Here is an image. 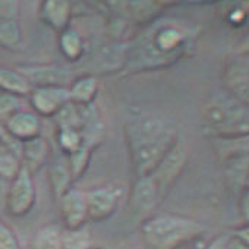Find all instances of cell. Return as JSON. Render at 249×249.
Returning a JSON list of instances; mask_svg holds the SVG:
<instances>
[{
	"instance_id": "cell-6",
	"label": "cell",
	"mask_w": 249,
	"mask_h": 249,
	"mask_svg": "<svg viewBox=\"0 0 249 249\" xmlns=\"http://www.w3.org/2000/svg\"><path fill=\"white\" fill-rule=\"evenodd\" d=\"M224 91L240 103H249V59L246 52H239L229 56L221 72Z\"/></svg>"
},
{
	"instance_id": "cell-5",
	"label": "cell",
	"mask_w": 249,
	"mask_h": 249,
	"mask_svg": "<svg viewBox=\"0 0 249 249\" xmlns=\"http://www.w3.org/2000/svg\"><path fill=\"white\" fill-rule=\"evenodd\" d=\"M188 163V148L183 141H176L172 150L166 154L161 163L153 170L150 179L153 180L154 186L159 191L161 201L169 195L178 179L180 178L182 172L185 170Z\"/></svg>"
},
{
	"instance_id": "cell-13",
	"label": "cell",
	"mask_w": 249,
	"mask_h": 249,
	"mask_svg": "<svg viewBox=\"0 0 249 249\" xmlns=\"http://www.w3.org/2000/svg\"><path fill=\"white\" fill-rule=\"evenodd\" d=\"M2 128L9 140L22 144L41 135L43 122L41 117L37 116L31 108H24L12 116Z\"/></svg>"
},
{
	"instance_id": "cell-29",
	"label": "cell",
	"mask_w": 249,
	"mask_h": 249,
	"mask_svg": "<svg viewBox=\"0 0 249 249\" xmlns=\"http://www.w3.org/2000/svg\"><path fill=\"white\" fill-rule=\"evenodd\" d=\"M0 249H22L15 231L0 220Z\"/></svg>"
},
{
	"instance_id": "cell-4",
	"label": "cell",
	"mask_w": 249,
	"mask_h": 249,
	"mask_svg": "<svg viewBox=\"0 0 249 249\" xmlns=\"http://www.w3.org/2000/svg\"><path fill=\"white\" fill-rule=\"evenodd\" d=\"M204 226L189 217L178 214H154L141 224V236L147 249H180L199 239Z\"/></svg>"
},
{
	"instance_id": "cell-2",
	"label": "cell",
	"mask_w": 249,
	"mask_h": 249,
	"mask_svg": "<svg viewBox=\"0 0 249 249\" xmlns=\"http://www.w3.org/2000/svg\"><path fill=\"white\" fill-rule=\"evenodd\" d=\"M188 41V34L182 27L176 24H154L140 43L129 50L126 71L137 73L167 66L186 53Z\"/></svg>"
},
{
	"instance_id": "cell-19",
	"label": "cell",
	"mask_w": 249,
	"mask_h": 249,
	"mask_svg": "<svg viewBox=\"0 0 249 249\" xmlns=\"http://www.w3.org/2000/svg\"><path fill=\"white\" fill-rule=\"evenodd\" d=\"M98 79L95 75L87 73L81 76H75V79L69 84V95L71 103L76 106H89L95 103L98 94Z\"/></svg>"
},
{
	"instance_id": "cell-14",
	"label": "cell",
	"mask_w": 249,
	"mask_h": 249,
	"mask_svg": "<svg viewBox=\"0 0 249 249\" xmlns=\"http://www.w3.org/2000/svg\"><path fill=\"white\" fill-rule=\"evenodd\" d=\"M81 135L84 147L94 151L104 140L106 123L103 120L100 108L94 104L82 106V126Z\"/></svg>"
},
{
	"instance_id": "cell-12",
	"label": "cell",
	"mask_w": 249,
	"mask_h": 249,
	"mask_svg": "<svg viewBox=\"0 0 249 249\" xmlns=\"http://www.w3.org/2000/svg\"><path fill=\"white\" fill-rule=\"evenodd\" d=\"M88 221L103 223L111 218L119 205V191L111 186H97L85 191Z\"/></svg>"
},
{
	"instance_id": "cell-20",
	"label": "cell",
	"mask_w": 249,
	"mask_h": 249,
	"mask_svg": "<svg viewBox=\"0 0 249 249\" xmlns=\"http://www.w3.org/2000/svg\"><path fill=\"white\" fill-rule=\"evenodd\" d=\"M59 50L65 60L69 63L79 62L85 54V43L82 36L73 28L69 27L59 34Z\"/></svg>"
},
{
	"instance_id": "cell-11",
	"label": "cell",
	"mask_w": 249,
	"mask_h": 249,
	"mask_svg": "<svg viewBox=\"0 0 249 249\" xmlns=\"http://www.w3.org/2000/svg\"><path fill=\"white\" fill-rule=\"evenodd\" d=\"M60 215L68 231H78L85 227L88 223V208H87V198L85 191L78 188H71L66 191L59 199Z\"/></svg>"
},
{
	"instance_id": "cell-3",
	"label": "cell",
	"mask_w": 249,
	"mask_h": 249,
	"mask_svg": "<svg viewBox=\"0 0 249 249\" xmlns=\"http://www.w3.org/2000/svg\"><path fill=\"white\" fill-rule=\"evenodd\" d=\"M201 122L204 132L210 140L242 138L249 134L248 106L224 89L215 91L204 100L201 107Z\"/></svg>"
},
{
	"instance_id": "cell-1",
	"label": "cell",
	"mask_w": 249,
	"mask_h": 249,
	"mask_svg": "<svg viewBox=\"0 0 249 249\" xmlns=\"http://www.w3.org/2000/svg\"><path fill=\"white\" fill-rule=\"evenodd\" d=\"M124 137L135 179L151 175L179 140L170 124L154 114L129 117L124 124Z\"/></svg>"
},
{
	"instance_id": "cell-9",
	"label": "cell",
	"mask_w": 249,
	"mask_h": 249,
	"mask_svg": "<svg viewBox=\"0 0 249 249\" xmlns=\"http://www.w3.org/2000/svg\"><path fill=\"white\" fill-rule=\"evenodd\" d=\"M19 12V2L0 0V47L9 52H18L24 44Z\"/></svg>"
},
{
	"instance_id": "cell-24",
	"label": "cell",
	"mask_w": 249,
	"mask_h": 249,
	"mask_svg": "<svg viewBox=\"0 0 249 249\" xmlns=\"http://www.w3.org/2000/svg\"><path fill=\"white\" fill-rule=\"evenodd\" d=\"M50 185H52L56 199H59L66 191H69L73 186V180H72L69 166H68L65 156H63L62 161H56L50 167Z\"/></svg>"
},
{
	"instance_id": "cell-23",
	"label": "cell",
	"mask_w": 249,
	"mask_h": 249,
	"mask_svg": "<svg viewBox=\"0 0 249 249\" xmlns=\"http://www.w3.org/2000/svg\"><path fill=\"white\" fill-rule=\"evenodd\" d=\"M31 88L33 87L28 84V81L17 69H11L0 65V89H2V92L27 98Z\"/></svg>"
},
{
	"instance_id": "cell-17",
	"label": "cell",
	"mask_w": 249,
	"mask_h": 249,
	"mask_svg": "<svg viewBox=\"0 0 249 249\" xmlns=\"http://www.w3.org/2000/svg\"><path fill=\"white\" fill-rule=\"evenodd\" d=\"M49 154H50V145L43 135L22 142L19 148L21 164L31 175H34L43 166H46L49 160Z\"/></svg>"
},
{
	"instance_id": "cell-21",
	"label": "cell",
	"mask_w": 249,
	"mask_h": 249,
	"mask_svg": "<svg viewBox=\"0 0 249 249\" xmlns=\"http://www.w3.org/2000/svg\"><path fill=\"white\" fill-rule=\"evenodd\" d=\"M204 249H249L248 224H242L237 229L221 233L214 240H211Z\"/></svg>"
},
{
	"instance_id": "cell-10",
	"label": "cell",
	"mask_w": 249,
	"mask_h": 249,
	"mask_svg": "<svg viewBox=\"0 0 249 249\" xmlns=\"http://www.w3.org/2000/svg\"><path fill=\"white\" fill-rule=\"evenodd\" d=\"M17 71L31 87H69L75 79L73 71L60 65H27L18 66Z\"/></svg>"
},
{
	"instance_id": "cell-31",
	"label": "cell",
	"mask_w": 249,
	"mask_h": 249,
	"mask_svg": "<svg viewBox=\"0 0 249 249\" xmlns=\"http://www.w3.org/2000/svg\"><path fill=\"white\" fill-rule=\"evenodd\" d=\"M239 205H240V215H242V224H248V207H249V194L248 191H243L239 195Z\"/></svg>"
},
{
	"instance_id": "cell-30",
	"label": "cell",
	"mask_w": 249,
	"mask_h": 249,
	"mask_svg": "<svg viewBox=\"0 0 249 249\" xmlns=\"http://www.w3.org/2000/svg\"><path fill=\"white\" fill-rule=\"evenodd\" d=\"M246 19V6L243 5L242 8L239 6H234L230 14H227V22L231 25V27H240Z\"/></svg>"
},
{
	"instance_id": "cell-26",
	"label": "cell",
	"mask_w": 249,
	"mask_h": 249,
	"mask_svg": "<svg viewBox=\"0 0 249 249\" xmlns=\"http://www.w3.org/2000/svg\"><path fill=\"white\" fill-rule=\"evenodd\" d=\"M27 98L25 97H19V95H14V94H8V92H2L0 94V126L3 124L17 113H19L21 110L27 108Z\"/></svg>"
},
{
	"instance_id": "cell-7",
	"label": "cell",
	"mask_w": 249,
	"mask_h": 249,
	"mask_svg": "<svg viewBox=\"0 0 249 249\" xmlns=\"http://www.w3.org/2000/svg\"><path fill=\"white\" fill-rule=\"evenodd\" d=\"M37 201V191L33 175L27 169H21L19 173L9 182L6 195V213L12 217H25L31 213Z\"/></svg>"
},
{
	"instance_id": "cell-27",
	"label": "cell",
	"mask_w": 249,
	"mask_h": 249,
	"mask_svg": "<svg viewBox=\"0 0 249 249\" xmlns=\"http://www.w3.org/2000/svg\"><path fill=\"white\" fill-rule=\"evenodd\" d=\"M57 144L65 157H69L84 147L82 135L75 129H57Z\"/></svg>"
},
{
	"instance_id": "cell-28",
	"label": "cell",
	"mask_w": 249,
	"mask_h": 249,
	"mask_svg": "<svg viewBox=\"0 0 249 249\" xmlns=\"http://www.w3.org/2000/svg\"><path fill=\"white\" fill-rule=\"evenodd\" d=\"M91 156H92V151L82 147L79 151H76L75 154L66 157V161H68V166H69V172H71V176H72V180H78L79 178H82V175L87 172L88 166H89V161H91Z\"/></svg>"
},
{
	"instance_id": "cell-15",
	"label": "cell",
	"mask_w": 249,
	"mask_h": 249,
	"mask_svg": "<svg viewBox=\"0 0 249 249\" xmlns=\"http://www.w3.org/2000/svg\"><path fill=\"white\" fill-rule=\"evenodd\" d=\"M160 204H161V198L150 176L135 179L131 194L132 210L137 214H147L156 210Z\"/></svg>"
},
{
	"instance_id": "cell-16",
	"label": "cell",
	"mask_w": 249,
	"mask_h": 249,
	"mask_svg": "<svg viewBox=\"0 0 249 249\" xmlns=\"http://www.w3.org/2000/svg\"><path fill=\"white\" fill-rule=\"evenodd\" d=\"M40 19L53 31L60 34L71 27L72 5L66 0H47L40 6Z\"/></svg>"
},
{
	"instance_id": "cell-32",
	"label": "cell",
	"mask_w": 249,
	"mask_h": 249,
	"mask_svg": "<svg viewBox=\"0 0 249 249\" xmlns=\"http://www.w3.org/2000/svg\"><path fill=\"white\" fill-rule=\"evenodd\" d=\"M9 182L0 179V215L6 213V195H8Z\"/></svg>"
},
{
	"instance_id": "cell-18",
	"label": "cell",
	"mask_w": 249,
	"mask_h": 249,
	"mask_svg": "<svg viewBox=\"0 0 249 249\" xmlns=\"http://www.w3.org/2000/svg\"><path fill=\"white\" fill-rule=\"evenodd\" d=\"M221 163L229 188L234 191L237 196L243 191H248V153L231 156L229 159L221 160Z\"/></svg>"
},
{
	"instance_id": "cell-33",
	"label": "cell",
	"mask_w": 249,
	"mask_h": 249,
	"mask_svg": "<svg viewBox=\"0 0 249 249\" xmlns=\"http://www.w3.org/2000/svg\"><path fill=\"white\" fill-rule=\"evenodd\" d=\"M87 249H103V248H98V246H88Z\"/></svg>"
},
{
	"instance_id": "cell-25",
	"label": "cell",
	"mask_w": 249,
	"mask_h": 249,
	"mask_svg": "<svg viewBox=\"0 0 249 249\" xmlns=\"http://www.w3.org/2000/svg\"><path fill=\"white\" fill-rule=\"evenodd\" d=\"M22 169L19 156L0 141V179L11 182Z\"/></svg>"
},
{
	"instance_id": "cell-22",
	"label": "cell",
	"mask_w": 249,
	"mask_h": 249,
	"mask_svg": "<svg viewBox=\"0 0 249 249\" xmlns=\"http://www.w3.org/2000/svg\"><path fill=\"white\" fill-rule=\"evenodd\" d=\"M65 229L57 224L41 227L33 237L30 249H63Z\"/></svg>"
},
{
	"instance_id": "cell-8",
	"label": "cell",
	"mask_w": 249,
	"mask_h": 249,
	"mask_svg": "<svg viewBox=\"0 0 249 249\" xmlns=\"http://www.w3.org/2000/svg\"><path fill=\"white\" fill-rule=\"evenodd\" d=\"M30 108L40 117H53L71 103L68 87H33L27 95Z\"/></svg>"
}]
</instances>
